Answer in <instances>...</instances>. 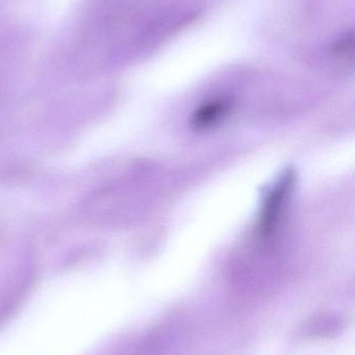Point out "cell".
<instances>
[{
    "mask_svg": "<svg viewBox=\"0 0 355 355\" xmlns=\"http://www.w3.org/2000/svg\"><path fill=\"white\" fill-rule=\"evenodd\" d=\"M291 186V177H283L279 180V183L275 185L274 189L271 192L269 198H267L266 205H265L264 211H263L262 229L263 231H269L272 227L273 223L276 220L277 214L279 209L285 200L288 190Z\"/></svg>",
    "mask_w": 355,
    "mask_h": 355,
    "instance_id": "1",
    "label": "cell"
},
{
    "mask_svg": "<svg viewBox=\"0 0 355 355\" xmlns=\"http://www.w3.org/2000/svg\"><path fill=\"white\" fill-rule=\"evenodd\" d=\"M227 104L224 101H212L198 108L192 118V124L196 128H206L220 120L226 112Z\"/></svg>",
    "mask_w": 355,
    "mask_h": 355,
    "instance_id": "2",
    "label": "cell"
},
{
    "mask_svg": "<svg viewBox=\"0 0 355 355\" xmlns=\"http://www.w3.org/2000/svg\"><path fill=\"white\" fill-rule=\"evenodd\" d=\"M338 55L341 58H348L352 56L354 53V35H346L343 40L338 42L337 47H336Z\"/></svg>",
    "mask_w": 355,
    "mask_h": 355,
    "instance_id": "3",
    "label": "cell"
}]
</instances>
